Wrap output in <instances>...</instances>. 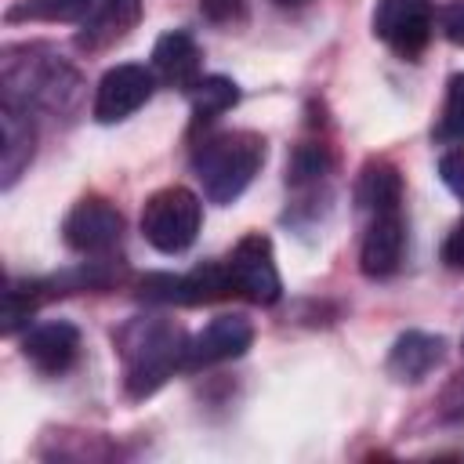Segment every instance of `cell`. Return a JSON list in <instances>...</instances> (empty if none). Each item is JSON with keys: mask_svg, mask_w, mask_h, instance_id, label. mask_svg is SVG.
<instances>
[{"mask_svg": "<svg viewBox=\"0 0 464 464\" xmlns=\"http://www.w3.org/2000/svg\"><path fill=\"white\" fill-rule=\"evenodd\" d=\"M265 163V138L254 130L210 134L192 152V170L210 203H232Z\"/></svg>", "mask_w": 464, "mask_h": 464, "instance_id": "cell-1", "label": "cell"}, {"mask_svg": "<svg viewBox=\"0 0 464 464\" xmlns=\"http://www.w3.org/2000/svg\"><path fill=\"white\" fill-rule=\"evenodd\" d=\"M188 337L174 323H138L123 334V359H127V392L134 399L152 395L174 370H185Z\"/></svg>", "mask_w": 464, "mask_h": 464, "instance_id": "cell-2", "label": "cell"}, {"mask_svg": "<svg viewBox=\"0 0 464 464\" xmlns=\"http://www.w3.org/2000/svg\"><path fill=\"white\" fill-rule=\"evenodd\" d=\"M203 221V203L192 188L170 185L160 188L145 199L141 210V236L160 250V254H181L196 243Z\"/></svg>", "mask_w": 464, "mask_h": 464, "instance_id": "cell-3", "label": "cell"}, {"mask_svg": "<svg viewBox=\"0 0 464 464\" xmlns=\"http://www.w3.org/2000/svg\"><path fill=\"white\" fill-rule=\"evenodd\" d=\"M138 294L152 304H207V301H221L228 294H236L228 265L214 261V265H199L185 276H170V272H149L138 283Z\"/></svg>", "mask_w": 464, "mask_h": 464, "instance_id": "cell-4", "label": "cell"}, {"mask_svg": "<svg viewBox=\"0 0 464 464\" xmlns=\"http://www.w3.org/2000/svg\"><path fill=\"white\" fill-rule=\"evenodd\" d=\"M228 265V276H232V286L239 297L254 301V304H276L279 294H283V279H279V268H276V254H272V239L261 236V232H250L243 236L232 254L225 257Z\"/></svg>", "mask_w": 464, "mask_h": 464, "instance_id": "cell-5", "label": "cell"}, {"mask_svg": "<svg viewBox=\"0 0 464 464\" xmlns=\"http://www.w3.org/2000/svg\"><path fill=\"white\" fill-rule=\"evenodd\" d=\"M435 29V4L431 0H377L373 7V33L399 54L417 58Z\"/></svg>", "mask_w": 464, "mask_h": 464, "instance_id": "cell-6", "label": "cell"}, {"mask_svg": "<svg viewBox=\"0 0 464 464\" xmlns=\"http://www.w3.org/2000/svg\"><path fill=\"white\" fill-rule=\"evenodd\" d=\"M62 239H65V246L76 250V254L102 257V254H109V250L120 246V239H123V218H120V210H116L109 199L87 196V199H80V203L65 214V221H62Z\"/></svg>", "mask_w": 464, "mask_h": 464, "instance_id": "cell-7", "label": "cell"}, {"mask_svg": "<svg viewBox=\"0 0 464 464\" xmlns=\"http://www.w3.org/2000/svg\"><path fill=\"white\" fill-rule=\"evenodd\" d=\"M156 91V72L134 62L112 65L94 91V120L98 123H120L130 112H138Z\"/></svg>", "mask_w": 464, "mask_h": 464, "instance_id": "cell-8", "label": "cell"}, {"mask_svg": "<svg viewBox=\"0 0 464 464\" xmlns=\"http://www.w3.org/2000/svg\"><path fill=\"white\" fill-rule=\"evenodd\" d=\"M406 254V221L402 210H381L370 214L366 236H362V250H359V268L370 279H388L399 272Z\"/></svg>", "mask_w": 464, "mask_h": 464, "instance_id": "cell-9", "label": "cell"}, {"mask_svg": "<svg viewBox=\"0 0 464 464\" xmlns=\"http://www.w3.org/2000/svg\"><path fill=\"white\" fill-rule=\"evenodd\" d=\"M250 344H254V326H250L246 315H218L196 337H188L185 370H199V366H214V362H225V359H239Z\"/></svg>", "mask_w": 464, "mask_h": 464, "instance_id": "cell-10", "label": "cell"}, {"mask_svg": "<svg viewBox=\"0 0 464 464\" xmlns=\"http://www.w3.org/2000/svg\"><path fill=\"white\" fill-rule=\"evenodd\" d=\"M22 355L40 370V373H65L80 359V330L65 319H51L33 326L22 337Z\"/></svg>", "mask_w": 464, "mask_h": 464, "instance_id": "cell-11", "label": "cell"}, {"mask_svg": "<svg viewBox=\"0 0 464 464\" xmlns=\"http://www.w3.org/2000/svg\"><path fill=\"white\" fill-rule=\"evenodd\" d=\"M199 47L185 29H170L156 40L152 47V72L167 83V87H181L192 91L203 76V62H199Z\"/></svg>", "mask_w": 464, "mask_h": 464, "instance_id": "cell-12", "label": "cell"}, {"mask_svg": "<svg viewBox=\"0 0 464 464\" xmlns=\"http://www.w3.org/2000/svg\"><path fill=\"white\" fill-rule=\"evenodd\" d=\"M446 355V341L439 334H424V330H406L395 337L392 352H388V373L395 381H424Z\"/></svg>", "mask_w": 464, "mask_h": 464, "instance_id": "cell-13", "label": "cell"}, {"mask_svg": "<svg viewBox=\"0 0 464 464\" xmlns=\"http://www.w3.org/2000/svg\"><path fill=\"white\" fill-rule=\"evenodd\" d=\"M138 18H141V0H102V7L76 33V47L102 51V47L123 40L138 25Z\"/></svg>", "mask_w": 464, "mask_h": 464, "instance_id": "cell-14", "label": "cell"}, {"mask_svg": "<svg viewBox=\"0 0 464 464\" xmlns=\"http://www.w3.org/2000/svg\"><path fill=\"white\" fill-rule=\"evenodd\" d=\"M0 123H4L0 170H4V188H11V185L18 181V174L29 167V160H33L36 130H33L29 116H25L18 105H11V102H4V116H0Z\"/></svg>", "mask_w": 464, "mask_h": 464, "instance_id": "cell-15", "label": "cell"}, {"mask_svg": "<svg viewBox=\"0 0 464 464\" xmlns=\"http://www.w3.org/2000/svg\"><path fill=\"white\" fill-rule=\"evenodd\" d=\"M355 199L366 214H381V210H399L402 203V178L392 163L384 160H370L355 181Z\"/></svg>", "mask_w": 464, "mask_h": 464, "instance_id": "cell-16", "label": "cell"}, {"mask_svg": "<svg viewBox=\"0 0 464 464\" xmlns=\"http://www.w3.org/2000/svg\"><path fill=\"white\" fill-rule=\"evenodd\" d=\"M102 0H22L7 11V22H87Z\"/></svg>", "mask_w": 464, "mask_h": 464, "instance_id": "cell-17", "label": "cell"}, {"mask_svg": "<svg viewBox=\"0 0 464 464\" xmlns=\"http://www.w3.org/2000/svg\"><path fill=\"white\" fill-rule=\"evenodd\" d=\"M188 98H192L196 123H210L239 102V87L228 76H199V83L188 91Z\"/></svg>", "mask_w": 464, "mask_h": 464, "instance_id": "cell-18", "label": "cell"}, {"mask_svg": "<svg viewBox=\"0 0 464 464\" xmlns=\"http://www.w3.org/2000/svg\"><path fill=\"white\" fill-rule=\"evenodd\" d=\"M439 141H464V72H453L446 83V105L435 127Z\"/></svg>", "mask_w": 464, "mask_h": 464, "instance_id": "cell-19", "label": "cell"}, {"mask_svg": "<svg viewBox=\"0 0 464 464\" xmlns=\"http://www.w3.org/2000/svg\"><path fill=\"white\" fill-rule=\"evenodd\" d=\"M36 301H40V297H36V290H29V286L22 290V286L11 283V286L4 290V312H0V319H4V334H7V337L18 334V330L29 323V315L36 312Z\"/></svg>", "mask_w": 464, "mask_h": 464, "instance_id": "cell-20", "label": "cell"}, {"mask_svg": "<svg viewBox=\"0 0 464 464\" xmlns=\"http://www.w3.org/2000/svg\"><path fill=\"white\" fill-rule=\"evenodd\" d=\"M326 170V152L323 145H301L294 152V160L286 163V181L294 185H304V181H319Z\"/></svg>", "mask_w": 464, "mask_h": 464, "instance_id": "cell-21", "label": "cell"}, {"mask_svg": "<svg viewBox=\"0 0 464 464\" xmlns=\"http://www.w3.org/2000/svg\"><path fill=\"white\" fill-rule=\"evenodd\" d=\"M439 174H442L446 188L464 203V149H450V152L439 160Z\"/></svg>", "mask_w": 464, "mask_h": 464, "instance_id": "cell-22", "label": "cell"}, {"mask_svg": "<svg viewBox=\"0 0 464 464\" xmlns=\"http://www.w3.org/2000/svg\"><path fill=\"white\" fill-rule=\"evenodd\" d=\"M439 25H442V36L457 47H464V0H450L442 11H439Z\"/></svg>", "mask_w": 464, "mask_h": 464, "instance_id": "cell-23", "label": "cell"}, {"mask_svg": "<svg viewBox=\"0 0 464 464\" xmlns=\"http://www.w3.org/2000/svg\"><path fill=\"white\" fill-rule=\"evenodd\" d=\"M199 11H203V18L225 25V22L243 18V0H199Z\"/></svg>", "mask_w": 464, "mask_h": 464, "instance_id": "cell-24", "label": "cell"}, {"mask_svg": "<svg viewBox=\"0 0 464 464\" xmlns=\"http://www.w3.org/2000/svg\"><path fill=\"white\" fill-rule=\"evenodd\" d=\"M442 265L453 272H464V221H457L442 243Z\"/></svg>", "mask_w": 464, "mask_h": 464, "instance_id": "cell-25", "label": "cell"}, {"mask_svg": "<svg viewBox=\"0 0 464 464\" xmlns=\"http://www.w3.org/2000/svg\"><path fill=\"white\" fill-rule=\"evenodd\" d=\"M276 7H304V4H312V0H272Z\"/></svg>", "mask_w": 464, "mask_h": 464, "instance_id": "cell-26", "label": "cell"}]
</instances>
